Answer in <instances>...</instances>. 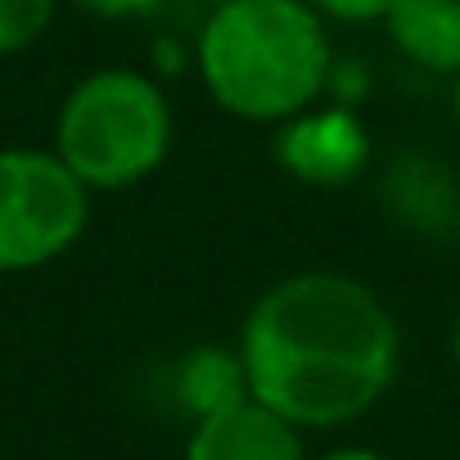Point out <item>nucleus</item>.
Listing matches in <instances>:
<instances>
[{"label":"nucleus","instance_id":"f257e3e1","mask_svg":"<svg viewBox=\"0 0 460 460\" xmlns=\"http://www.w3.org/2000/svg\"><path fill=\"white\" fill-rule=\"evenodd\" d=\"M397 357L393 312L343 271H303L271 285L240 334L249 397L298 429H339L366 415L393 388Z\"/></svg>","mask_w":460,"mask_h":460},{"label":"nucleus","instance_id":"f03ea898","mask_svg":"<svg viewBox=\"0 0 460 460\" xmlns=\"http://www.w3.org/2000/svg\"><path fill=\"white\" fill-rule=\"evenodd\" d=\"M194 68L221 113L289 122L330 86L334 50L312 0H226L199 32Z\"/></svg>","mask_w":460,"mask_h":460},{"label":"nucleus","instance_id":"7ed1b4c3","mask_svg":"<svg viewBox=\"0 0 460 460\" xmlns=\"http://www.w3.org/2000/svg\"><path fill=\"white\" fill-rule=\"evenodd\" d=\"M55 154L95 194L149 181L172 154V109L154 77L136 68H95L59 104Z\"/></svg>","mask_w":460,"mask_h":460},{"label":"nucleus","instance_id":"20e7f679","mask_svg":"<svg viewBox=\"0 0 460 460\" xmlns=\"http://www.w3.org/2000/svg\"><path fill=\"white\" fill-rule=\"evenodd\" d=\"M91 221V190L55 149H0V276L64 258Z\"/></svg>","mask_w":460,"mask_h":460},{"label":"nucleus","instance_id":"39448f33","mask_svg":"<svg viewBox=\"0 0 460 460\" xmlns=\"http://www.w3.org/2000/svg\"><path fill=\"white\" fill-rule=\"evenodd\" d=\"M276 154L307 185H348L366 172L370 140L348 109H303L298 118H289Z\"/></svg>","mask_w":460,"mask_h":460},{"label":"nucleus","instance_id":"423d86ee","mask_svg":"<svg viewBox=\"0 0 460 460\" xmlns=\"http://www.w3.org/2000/svg\"><path fill=\"white\" fill-rule=\"evenodd\" d=\"M185 460H307V451L298 424H289L258 397H244L194 420Z\"/></svg>","mask_w":460,"mask_h":460},{"label":"nucleus","instance_id":"0eeeda50","mask_svg":"<svg viewBox=\"0 0 460 460\" xmlns=\"http://www.w3.org/2000/svg\"><path fill=\"white\" fill-rule=\"evenodd\" d=\"M384 28L397 55L415 68L438 77L460 73V0H393Z\"/></svg>","mask_w":460,"mask_h":460},{"label":"nucleus","instance_id":"6e6552de","mask_svg":"<svg viewBox=\"0 0 460 460\" xmlns=\"http://www.w3.org/2000/svg\"><path fill=\"white\" fill-rule=\"evenodd\" d=\"M384 203L415 230H442L456 221V190L451 176L420 154H406L384 176Z\"/></svg>","mask_w":460,"mask_h":460},{"label":"nucleus","instance_id":"1a4fd4ad","mask_svg":"<svg viewBox=\"0 0 460 460\" xmlns=\"http://www.w3.org/2000/svg\"><path fill=\"white\" fill-rule=\"evenodd\" d=\"M176 393L185 402V411L194 420L226 411L249 397V375L240 352H226V348H194L181 366H176Z\"/></svg>","mask_w":460,"mask_h":460},{"label":"nucleus","instance_id":"9d476101","mask_svg":"<svg viewBox=\"0 0 460 460\" xmlns=\"http://www.w3.org/2000/svg\"><path fill=\"white\" fill-rule=\"evenodd\" d=\"M59 0H0V59L32 50L50 23H55Z\"/></svg>","mask_w":460,"mask_h":460},{"label":"nucleus","instance_id":"9b49d317","mask_svg":"<svg viewBox=\"0 0 460 460\" xmlns=\"http://www.w3.org/2000/svg\"><path fill=\"white\" fill-rule=\"evenodd\" d=\"M312 5L325 19H339V23H375V19L388 14L393 0H312Z\"/></svg>","mask_w":460,"mask_h":460},{"label":"nucleus","instance_id":"f8f14e48","mask_svg":"<svg viewBox=\"0 0 460 460\" xmlns=\"http://www.w3.org/2000/svg\"><path fill=\"white\" fill-rule=\"evenodd\" d=\"M86 14H100V19H149L163 10V0H73Z\"/></svg>","mask_w":460,"mask_h":460},{"label":"nucleus","instance_id":"ddd939ff","mask_svg":"<svg viewBox=\"0 0 460 460\" xmlns=\"http://www.w3.org/2000/svg\"><path fill=\"white\" fill-rule=\"evenodd\" d=\"M321 460H384L379 451H366V447H339V451H325Z\"/></svg>","mask_w":460,"mask_h":460},{"label":"nucleus","instance_id":"4468645a","mask_svg":"<svg viewBox=\"0 0 460 460\" xmlns=\"http://www.w3.org/2000/svg\"><path fill=\"white\" fill-rule=\"evenodd\" d=\"M451 113H456V122H460V73L451 77Z\"/></svg>","mask_w":460,"mask_h":460},{"label":"nucleus","instance_id":"2eb2a0df","mask_svg":"<svg viewBox=\"0 0 460 460\" xmlns=\"http://www.w3.org/2000/svg\"><path fill=\"white\" fill-rule=\"evenodd\" d=\"M451 357H456V375H460V316H456V334H451Z\"/></svg>","mask_w":460,"mask_h":460},{"label":"nucleus","instance_id":"dca6fc26","mask_svg":"<svg viewBox=\"0 0 460 460\" xmlns=\"http://www.w3.org/2000/svg\"><path fill=\"white\" fill-rule=\"evenodd\" d=\"M208 5H226V0H208Z\"/></svg>","mask_w":460,"mask_h":460}]
</instances>
